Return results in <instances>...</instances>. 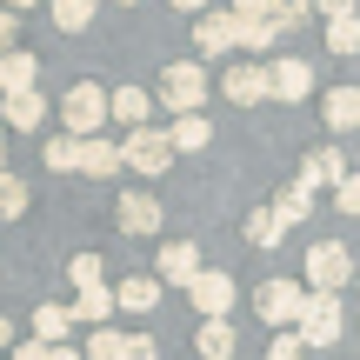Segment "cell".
<instances>
[{"label": "cell", "mask_w": 360, "mask_h": 360, "mask_svg": "<svg viewBox=\"0 0 360 360\" xmlns=\"http://www.w3.org/2000/svg\"><path fill=\"white\" fill-rule=\"evenodd\" d=\"M0 127H7V134H40V127H47V94H40V87L7 94V114H0Z\"/></svg>", "instance_id": "30bf717a"}, {"label": "cell", "mask_w": 360, "mask_h": 360, "mask_svg": "<svg viewBox=\"0 0 360 360\" xmlns=\"http://www.w3.org/2000/svg\"><path fill=\"white\" fill-rule=\"evenodd\" d=\"M34 80H40V60H34V53H20V47L0 53V94H27Z\"/></svg>", "instance_id": "44dd1931"}, {"label": "cell", "mask_w": 360, "mask_h": 360, "mask_svg": "<svg viewBox=\"0 0 360 360\" xmlns=\"http://www.w3.org/2000/svg\"><path fill=\"white\" fill-rule=\"evenodd\" d=\"M174 7H180V13H207V0H174Z\"/></svg>", "instance_id": "60d3db41"}, {"label": "cell", "mask_w": 360, "mask_h": 360, "mask_svg": "<svg viewBox=\"0 0 360 360\" xmlns=\"http://www.w3.org/2000/svg\"><path fill=\"white\" fill-rule=\"evenodd\" d=\"M13 360H40V347H34V340H27V347H20V354H13Z\"/></svg>", "instance_id": "7bdbcfd3"}, {"label": "cell", "mask_w": 360, "mask_h": 360, "mask_svg": "<svg viewBox=\"0 0 360 360\" xmlns=\"http://www.w3.org/2000/svg\"><path fill=\"white\" fill-rule=\"evenodd\" d=\"M327 47L334 53H360V20H327Z\"/></svg>", "instance_id": "d6a6232c"}, {"label": "cell", "mask_w": 360, "mask_h": 360, "mask_svg": "<svg viewBox=\"0 0 360 360\" xmlns=\"http://www.w3.org/2000/svg\"><path fill=\"white\" fill-rule=\"evenodd\" d=\"M160 347H154V340H147V334H127V340H120V360H154Z\"/></svg>", "instance_id": "e575fe53"}, {"label": "cell", "mask_w": 360, "mask_h": 360, "mask_svg": "<svg viewBox=\"0 0 360 360\" xmlns=\"http://www.w3.org/2000/svg\"><path fill=\"white\" fill-rule=\"evenodd\" d=\"M114 147H120V167H134V174H147V180L174 167V147H167L160 127H134L127 141H114Z\"/></svg>", "instance_id": "3957f363"}, {"label": "cell", "mask_w": 360, "mask_h": 360, "mask_svg": "<svg viewBox=\"0 0 360 360\" xmlns=\"http://www.w3.org/2000/svg\"><path fill=\"white\" fill-rule=\"evenodd\" d=\"M193 274H200V247H187V240L160 247V287H187Z\"/></svg>", "instance_id": "2e32d148"}, {"label": "cell", "mask_w": 360, "mask_h": 360, "mask_svg": "<svg viewBox=\"0 0 360 360\" xmlns=\"http://www.w3.org/2000/svg\"><path fill=\"white\" fill-rule=\"evenodd\" d=\"M247 247H281V220H274L267 207H254V214H247Z\"/></svg>", "instance_id": "f1b7e54d"}, {"label": "cell", "mask_w": 360, "mask_h": 360, "mask_svg": "<svg viewBox=\"0 0 360 360\" xmlns=\"http://www.w3.org/2000/svg\"><path fill=\"white\" fill-rule=\"evenodd\" d=\"M20 214H27V180L0 174V220H20Z\"/></svg>", "instance_id": "f546056e"}, {"label": "cell", "mask_w": 360, "mask_h": 360, "mask_svg": "<svg viewBox=\"0 0 360 360\" xmlns=\"http://www.w3.org/2000/svg\"><path fill=\"white\" fill-rule=\"evenodd\" d=\"M220 94H227V101H240V107L267 101V60H240V67H227V80H220Z\"/></svg>", "instance_id": "8fae6325"}, {"label": "cell", "mask_w": 360, "mask_h": 360, "mask_svg": "<svg viewBox=\"0 0 360 360\" xmlns=\"http://www.w3.org/2000/svg\"><path fill=\"white\" fill-rule=\"evenodd\" d=\"M40 160H47L53 174H74V160H80V141H74V134H60V141H40Z\"/></svg>", "instance_id": "4316f807"}, {"label": "cell", "mask_w": 360, "mask_h": 360, "mask_svg": "<svg viewBox=\"0 0 360 360\" xmlns=\"http://www.w3.org/2000/svg\"><path fill=\"white\" fill-rule=\"evenodd\" d=\"M274 40H281V34H274L267 13H233V47H247L260 60V53H274Z\"/></svg>", "instance_id": "9a60e30c"}, {"label": "cell", "mask_w": 360, "mask_h": 360, "mask_svg": "<svg viewBox=\"0 0 360 360\" xmlns=\"http://www.w3.org/2000/svg\"><path fill=\"white\" fill-rule=\"evenodd\" d=\"M74 167H80V174H94V180H107V174H120V147L94 134V141H80V160H74Z\"/></svg>", "instance_id": "603a6c76"}, {"label": "cell", "mask_w": 360, "mask_h": 360, "mask_svg": "<svg viewBox=\"0 0 360 360\" xmlns=\"http://www.w3.org/2000/svg\"><path fill=\"white\" fill-rule=\"evenodd\" d=\"M267 214H274V220H281V233H287V227H300V220H307V214H314V193H300V187H287V193H281V200H274V207H267Z\"/></svg>", "instance_id": "484cf974"}, {"label": "cell", "mask_w": 360, "mask_h": 360, "mask_svg": "<svg viewBox=\"0 0 360 360\" xmlns=\"http://www.w3.org/2000/svg\"><path fill=\"white\" fill-rule=\"evenodd\" d=\"M40 360H80V347H67V340H60V347H40Z\"/></svg>", "instance_id": "74e56055"}, {"label": "cell", "mask_w": 360, "mask_h": 360, "mask_svg": "<svg viewBox=\"0 0 360 360\" xmlns=\"http://www.w3.org/2000/svg\"><path fill=\"white\" fill-rule=\"evenodd\" d=\"M300 354H307V347H300V340H294V327H287V334H281V340H274V347H267V360H300Z\"/></svg>", "instance_id": "d590c367"}, {"label": "cell", "mask_w": 360, "mask_h": 360, "mask_svg": "<svg viewBox=\"0 0 360 360\" xmlns=\"http://www.w3.org/2000/svg\"><path fill=\"white\" fill-rule=\"evenodd\" d=\"M160 101H167L174 114H200V101H207V67L200 60H174L167 74H160Z\"/></svg>", "instance_id": "5b68a950"}, {"label": "cell", "mask_w": 360, "mask_h": 360, "mask_svg": "<svg viewBox=\"0 0 360 360\" xmlns=\"http://www.w3.org/2000/svg\"><path fill=\"white\" fill-rule=\"evenodd\" d=\"M7 340H13V321H7V314H0V347H7Z\"/></svg>", "instance_id": "b9f144b4"}, {"label": "cell", "mask_w": 360, "mask_h": 360, "mask_svg": "<svg viewBox=\"0 0 360 360\" xmlns=\"http://www.w3.org/2000/svg\"><path fill=\"white\" fill-rule=\"evenodd\" d=\"M67 321L74 327H107L114 321V294H107V287H80V294L67 300Z\"/></svg>", "instance_id": "5bb4252c"}, {"label": "cell", "mask_w": 360, "mask_h": 360, "mask_svg": "<svg viewBox=\"0 0 360 360\" xmlns=\"http://www.w3.org/2000/svg\"><path fill=\"white\" fill-rule=\"evenodd\" d=\"M0 53H13V13H0Z\"/></svg>", "instance_id": "f35d334b"}, {"label": "cell", "mask_w": 360, "mask_h": 360, "mask_svg": "<svg viewBox=\"0 0 360 360\" xmlns=\"http://www.w3.org/2000/svg\"><path fill=\"white\" fill-rule=\"evenodd\" d=\"M127 7H134V0H127Z\"/></svg>", "instance_id": "bcb514c9"}, {"label": "cell", "mask_w": 360, "mask_h": 360, "mask_svg": "<svg viewBox=\"0 0 360 360\" xmlns=\"http://www.w3.org/2000/svg\"><path fill=\"white\" fill-rule=\"evenodd\" d=\"M67 334H74L67 307H60V300H40V307H34V347H60Z\"/></svg>", "instance_id": "e0dca14e"}, {"label": "cell", "mask_w": 360, "mask_h": 360, "mask_svg": "<svg viewBox=\"0 0 360 360\" xmlns=\"http://www.w3.org/2000/svg\"><path fill=\"white\" fill-rule=\"evenodd\" d=\"M314 94V67L307 60H267V101H307Z\"/></svg>", "instance_id": "ba28073f"}, {"label": "cell", "mask_w": 360, "mask_h": 360, "mask_svg": "<svg viewBox=\"0 0 360 360\" xmlns=\"http://www.w3.org/2000/svg\"><path fill=\"white\" fill-rule=\"evenodd\" d=\"M60 120H67V134H74V141H94V134L107 127V94L94 87V80L67 87V101H60Z\"/></svg>", "instance_id": "7a4b0ae2"}, {"label": "cell", "mask_w": 360, "mask_h": 360, "mask_svg": "<svg viewBox=\"0 0 360 360\" xmlns=\"http://www.w3.org/2000/svg\"><path fill=\"white\" fill-rule=\"evenodd\" d=\"M334 180H347V154L327 141L321 154H307V160H300V180H294V187H300V193H321V187H334Z\"/></svg>", "instance_id": "9c48e42d"}, {"label": "cell", "mask_w": 360, "mask_h": 360, "mask_svg": "<svg viewBox=\"0 0 360 360\" xmlns=\"http://www.w3.org/2000/svg\"><path fill=\"white\" fill-rule=\"evenodd\" d=\"M307 7H314V0H267L260 13L274 20V34H287V27H300V20H307Z\"/></svg>", "instance_id": "83f0119b"}, {"label": "cell", "mask_w": 360, "mask_h": 360, "mask_svg": "<svg viewBox=\"0 0 360 360\" xmlns=\"http://www.w3.org/2000/svg\"><path fill=\"white\" fill-rule=\"evenodd\" d=\"M7 7H40V0H7Z\"/></svg>", "instance_id": "f6af8a7d"}, {"label": "cell", "mask_w": 360, "mask_h": 360, "mask_svg": "<svg viewBox=\"0 0 360 360\" xmlns=\"http://www.w3.org/2000/svg\"><path fill=\"white\" fill-rule=\"evenodd\" d=\"M67 281H74V294L80 287H101V254H74L67 260Z\"/></svg>", "instance_id": "1f68e13d"}, {"label": "cell", "mask_w": 360, "mask_h": 360, "mask_svg": "<svg viewBox=\"0 0 360 360\" xmlns=\"http://www.w3.org/2000/svg\"><path fill=\"white\" fill-rule=\"evenodd\" d=\"M321 13L327 20H354V0H321Z\"/></svg>", "instance_id": "8d00e7d4"}, {"label": "cell", "mask_w": 360, "mask_h": 360, "mask_svg": "<svg viewBox=\"0 0 360 360\" xmlns=\"http://www.w3.org/2000/svg\"><path fill=\"white\" fill-rule=\"evenodd\" d=\"M187 300L200 307V321H227L240 294H233V274H220V267H200V274L187 281Z\"/></svg>", "instance_id": "8992f818"}, {"label": "cell", "mask_w": 360, "mask_h": 360, "mask_svg": "<svg viewBox=\"0 0 360 360\" xmlns=\"http://www.w3.org/2000/svg\"><path fill=\"white\" fill-rule=\"evenodd\" d=\"M233 347H240V340H233L227 321H200V327H193V354H200V360H233Z\"/></svg>", "instance_id": "ffe728a7"}, {"label": "cell", "mask_w": 360, "mask_h": 360, "mask_svg": "<svg viewBox=\"0 0 360 360\" xmlns=\"http://www.w3.org/2000/svg\"><path fill=\"white\" fill-rule=\"evenodd\" d=\"M260 7H267V0H233V13H260Z\"/></svg>", "instance_id": "ab89813d"}, {"label": "cell", "mask_w": 360, "mask_h": 360, "mask_svg": "<svg viewBox=\"0 0 360 360\" xmlns=\"http://www.w3.org/2000/svg\"><path fill=\"white\" fill-rule=\"evenodd\" d=\"M47 13H53L60 34H87L94 27V0H47Z\"/></svg>", "instance_id": "d4e9b609"}, {"label": "cell", "mask_w": 360, "mask_h": 360, "mask_svg": "<svg viewBox=\"0 0 360 360\" xmlns=\"http://www.w3.org/2000/svg\"><path fill=\"white\" fill-rule=\"evenodd\" d=\"M193 47H200V60L227 53L233 47V13H193Z\"/></svg>", "instance_id": "4fadbf2b"}, {"label": "cell", "mask_w": 360, "mask_h": 360, "mask_svg": "<svg viewBox=\"0 0 360 360\" xmlns=\"http://www.w3.org/2000/svg\"><path fill=\"white\" fill-rule=\"evenodd\" d=\"M107 120H120V127H147V87H114L107 94Z\"/></svg>", "instance_id": "ac0fdd59"}, {"label": "cell", "mask_w": 360, "mask_h": 360, "mask_svg": "<svg viewBox=\"0 0 360 360\" xmlns=\"http://www.w3.org/2000/svg\"><path fill=\"white\" fill-rule=\"evenodd\" d=\"M207 141H214V120H207V114H180V120H174V134H167L174 154H200Z\"/></svg>", "instance_id": "7402d4cb"}, {"label": "cell", "mask_w": 360, "mask_h": 360, "mask_svg": "<svg viewBox=\"0 0 360 360\" xmlns=\"http://www.w3.org/2000/svg\"><path fill=\"white\" fill-rule=\"evenodd\" d=\"M0 174H7V127H0Z\"/></svg>", "instance_id": "ee69618b"}, {"label": "cell", "mask_w": 360, "mask_h": 360, "mask_svg": "<svg viewBox=\"0 0 360 360\" xmlns=\"http://www.w3.org/2000/svg\"><path fill=\"white\" fill-rule=\"evenodd\" d=\"M114 307H120V314H154V307H160V281H147V274L120 281V287H114Z\"/></svg>", "instance_id": "d6986e66"}, {"label": "cell", "mask_w": 360, "mask_h": 360, "mask_svg": "<svg viewBox=\"0 0 360 360\" xmlns=\"http://www.w3.org/2000/svg\"><path fill=\"white\" fill-rule=\"evenodd\" d=\"M120 340H127V334H114V327H94V340L80 347V360H120Z\"/></svg>", "instance_id": "4dcf8cb0"}, {"label": "cell", "mask_w": 360, "mask_h": 360, "mask_svg": "<svg viewBox=\"0 0 360 360\" xmlns=\"http://www.w3.org/2000/svg\"><path fill=\"white\" fill-rule=\"evenodd\" d=\"M300 300H307V287H300V281H260L254 287V314H260V321H274V327H294L300 321Z\"/></svg>", "instance_id": "52a82bcc"}, {"label": "cell", "mask_w": 360, "mask_h": 360, "mask_svg": "<svg viewBox=\"0 0 360 360\" xmlns=\"http://www.w3.org/2000/svg\"><path fill=\"white\" fill-rule=\"evenodd\" d=\"M347 314H340V294H307L300 300V321H294V340L300 347H334Z\"/></svg>", "instance_id": "6da1fadb"}, {"label": "cell", "mask_w": 360, "mask_h": 360, "mask_svg": "<svg viewBox=\"0 0 360 360\" xmlns=\"http://www.w3.org/2000/svg\"><path fill=\"white\" fill-rule=\"evenodd\" d=\"M120 233H134V240H141V233H160V200L154 193H120Z\"/></svg>", "instance_id": "7c38bea8"}, {"label": "cell", "mask_w": 360, "mask_h": 360, "mask_svg": "<svg viewBox=\"0 0 360 360\" xmlns=\"http://www.w3.org/2000/svg\"><path fill=\"white\" fill-rule=\"evenodd\" d=\"M307 281H314V294H340V287L354 281L347 240H314V247H307Z\"/></svg>", "instance_id": "277c9868"}, {"label": "cell", "mask_w": 360, "mask_h": 360, "mask_svg": "<svg viewBox=\"0 0 360 360\" xmlns=\"http://www.w3.org/2000/svg\"><path fill=\"white\" fill-rule=\"evenodd\" d=\"M327 127L334 134L360 127V87H327Z\"/></svg>", "instance_id": "cb8c5ba5"}, {"label": "cell", "mask_w": 360, "mask_h": 360, "mask_svg": "<svg viewBox=\"0 0 360 360\" xmlns=\"http://www.w3.org/2000/svg\"><path fill=\"white\" fill-rule=\"evenodd\" d=\"M334 207H340V214H360V180H354V174L334 180Z\"/></svg>", "instance_id": "836d02e7"}]
</instances>
